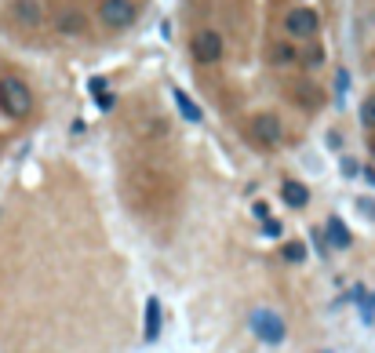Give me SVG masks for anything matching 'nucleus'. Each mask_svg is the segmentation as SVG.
Returning <instances> with one entry per match:
<instances>
[{
  "mask_svg": "<svg viewBox=\"0 0 375 353\" xmlns=\"http://www.w3.org/2000/svg\"><path fill=\"white\" fill-rule=\"evenodd\" d=\"M248 328H252V335L262 339L266 346H281L288 339L284 317L277 314V309H269V306H255L252 314H248Z\"/></svg>",
  "mask_w": 375,
  "mask_h": 353,
  "instance_id": "f257e3e1",
  "label": "nucleus"
},
{
  "mask_svg": "<svg viewBox=\"0 0 375 353\" xmlns=\"http://www.w3.org/2000/svg\"><path fill=\"white\" fill-rule=\"evenodd\" d=\"M0 110H4L11 120H23L33 110V95L18 77H4L0 80Z\"/></svg>",
  "mask_w": 375,
  "mask_h": 353,
  "instance_id": "f03ea898",
  "label": "nucleus"
},
{
  "mask_svg": "<svg viewBox=\"0 0 375 353\" xmlns=\"http://www.w3.org/2000/svg\"><path fill=\"white\" fill-rule=\"evenodd\" d=\"M190 55H193V62H201V66H215V62L226 55L222 33H219V30H201V33H193Z\"/></svg>",
  "mask_w": 375,
  "mask_h": 353,
  "instance_id": "7ed1b4c3",
  "label": "nucleus"
},
{
  "mask_svg": "<svg viewBox=\"0 0 375 353\" xmlns=\"http://www.w3.org/2000/svg\"><path fill=\"white\" fill-rule=\"evenodd\" d=\"M248 139H252L255 146L274 150V146H281V139H284V124L274 113H255L252 120H248Z\"/></svg>",
  "mask_w": 375,
  "mask_h": 353,
  "instance_id": "20e7f679",
  "label": "nucleus"
},
{
  "mask_svg": "<svg viewBox=\"0 0 375 353\" xmlns=\"http://www.w3.org/2000/svg\"><path fill=\"white\" fill-rule=\"evenodd\" d=\"M321 30V15L314 8H291L284 15V33L291 40H310V37H317Z\"/></svg>",
  "mask_w": 375,
  "mask_h": 353,
  "instance_id": "39448f33",
  "label": "nucleus"
},
{
  "mask_svg": "<svg viewBox=\"0 0 375 353\" xmlns=\"http://www.w3.org/2000/svg\"><path fill=\"white\" fill-rule=\"evenodd\" d=\"M98 18H102L110 30H128V26L135 23V4H132V0H102Z\"/></svg>",
  "mask_w": 375,
  "mask_h": 353,
  "instance_id": "423d86ee",
  "label": "nucleus"
},
{
  "mask_svg": "<svg viewBox=\"0 0 375 353\" xmlns=\"http://www.w3.org/2000/svg\"><path fill=\"white\" fill-rule=\"evenodd\" d=\"M324 244H328V248H339V252H346V248L353 244V237H350V230L343 226L339 215H331V219L324 222Z\"/></svg>",
  "mask_w": 375,
  "mask_h": 353,
  "instance_id": "0eeeda50",
  "label": "nucleus"
},
{
  "mask_svg": "<svg viewBox=\"0 0 375 353\" xmlns=\"http://www.w3.org/2000/svg\"><path fill=\"white\" fill-rule=\"evenodd\" d=\"M281 200H284V207H295V212H299V207L310 204V190L299 179H284L281 182Z\"/></svg>",
  "mask_w": 375,
  "mask_h": 353,
  "instance_id": "6e6552de",
  "label": "nucleus"
},
{
  "mask_svg": "<svg viewBox=\"0 0 375 353\" xmlns=\"http://www.w3.org/2000/svg\"><path fill=\"white\" fill-rule=\"evenodd\" d=\"M172 98H175V106H179V113H182L186 120H190V124H201V120H204L201 106H197V102H193L190 95H186L182 88H172Z\"/></svg>",
  "mask_w": 375,
  "mask_h": 353,
  "instance_id": "1a4fd4ad",
  "label": "nucleus"
},
{
  "mask_svg": "<svg viewBox=\"0 0 375 353\" xmlns=\"http://www.w3.org/2000/svg\"><path fill=\"white\" fill-rule=\"evenodd\" d=\"M146 342H157V335H160V302L157 299H150L146 302Z\"/></svg>",
  "mask_w": 375,
  "mask_h": 353,
  "instance_id": "9d476101",
  "label": "nucleus"
},
{
  "mask_svg": "<svg viewBox=\"0 0 375 353\" xmlns=\"http://www.w3.org/2000/svg\"><path fill=\"white\" fill-rule=\"evenodd\" d=\"M91 91H95V102H98V110H102V113H110V110L117 106V95L106 91V80H102V77L91 80Z\"/></svg>",
  "mask_w": 375,
  "mask_h": 353,
  "instance_id": "9b49d317",
  "label": "nucleus"
},
{
  "mask_svg": "<svg viewBox=\"0 0 375 353\" xmlns=\"http://www.w3.org/2000/svg\"><path fill=\"white\" fill-rule=\"evenodd\" d=\"M269 62H274V66H295V62H299V51L281 40V44H274V51H269Z\"/></svg>",
  "mask_w": 375,
  "mask_h": 353,
  "instance_id": "f8f14e48",
  "label": "nucleus"
},
{
  "mask_svg": "<svg viewBox=\"0 0 375 353\" xmlns=\"http://www.w3.org/2000/svg\"><path fill=\"white\" fill-rule=\"evenodd\" d=\"M58 30L66 33V37H77L80 30H84V15H77V11H66V15H58Z\"/></svg>",
  "mask_w": 375,
  "mask_h": 353,
  "instance_id": "ddd939ff",
  "label": "nucleus"
},
{
  "mask_svg": "<svg viewBox=\"0 0 375 353\" xmlns=\"http://www.w3.org/2000/svg\"><path fill=\"white\" fill-rule=\"evenodd\" d=\"M15 15L23 18L26 26H37V23H40V8H37V0H18V4H15Z\"/></svg>",
  "mask_w": 375,
  "mask_h": 353,
  "instance_id": "4468645a",
  "label": "nucleus"
},
{
  "mask_svg": "<svg viewBox=\"0 0 375 353\" xmlns=\"http://www.w3.org/2000/svg\"><path fill=\"white\" fill-rule=\"evenodd\" d=\"M281 255H284V262H303V259H306V248H303L299 240H288V244L281 248Z\"/></svg>",
  "mask_w": 375,
  "mask_h": 353,
  "instance_id": "2eb2a0df",
  "label": "nucleus"
},
{
  "mask_svg": "<svg viewBox=\"0 0 375 353\" xmlns=\"http://www.w3.org/2000/svg\"><path fill=\"white\" fill-rule=\"evenodd\" d=\"M361 124H364L368 131H375V95H368L361 102Z\"/></svg>",
  "mask_w": 375,
  "mask_h": 353,
  "instance_id": "dca6fc26",
  "label": "nucleus"
},
{
  "mask_svg": "<svg viewBox=\"0 0 375 353\" xmlns=\"http://www.w3.org/2000/svg\"><path fill=\"white\" fill-rule=\"evenodd\" d=\"M357 207H361V215H364V219H375V200H368V197H357Z\"/></svg>",
  "mask_w": 375,
  "mask_h": 353,
  "instance_id": "f3484780",
  "label": "nucleus"
},
{
  "mask_svg": "<svg viewBox=\"0 0 375 353\" xmlns=\"http://www.w3.org/2000/svg\"><path fill=\"white\" fill-rule=\"evenodd\" d=\"M252 212H255V219H259V222H269V207H266L262 200H259V204L252 207Z\"/></svg>",
  "mask_w": 375,
  "mask_h": 353,
  "instance_id": "a211bd4d",
  "label": "nucleus"
},
{
  "mask_svg": "<svg viewBox=\"0 0 375 353\" xmlns=\"http://www.w3.org/2000/svg\"><path fill=\"white\" fill-rule=\"evenodd\" d=\"M262 230H266L269 237H277V233H281V226H277V222H262Z\"/></svg>",
  "mask_w": 375,
  "mask_h": 353,
  "instance_id": "6ab92c4d",
  "label": "nucleus"
},
{
  "mask_svg": "<svg viewBox=\"0 0 375 353\" xmlns=\"http://www.w3.org/2000/svg\"><path fill=\"white\" fill-rule=\"evenodd\" d=\"M364 182H368L371 190H375V168H364Z\"/></svg>",
  "mask_w": 375,
  "mask_h": 353,
  "instance_id": "aec40b11",
  "label": "nucleus"
},
{
  "mask_svg": "<svg viewBox=\"0 0 375 353\" xmlns=\"http://www.w3.org/2000/svg\"><path fill=\"white\" fill-rule=\"evenodd\" d=\"M368 153L375 157V139H368Z\"/></svg>",
  "mask_w": 375,
  "mask_h": 353,
  "instance_id": "412c9836",
  "label": "nucleus"
},
{
  "mask_svg": "<svg viewBox=\"0 0 375 353\" xmlns=\"http://www.w3.org/2000/svg\"><path fill=\"white\" fill-rule=\"evenodd\" d=\"M324 353H331V349H324Z\"/></svg>",
  "mask_w": 375,
  "mask_h": 353,
  "instance_id": "4be33fe9",
  "label": "nucleus"
}]
</instances>
